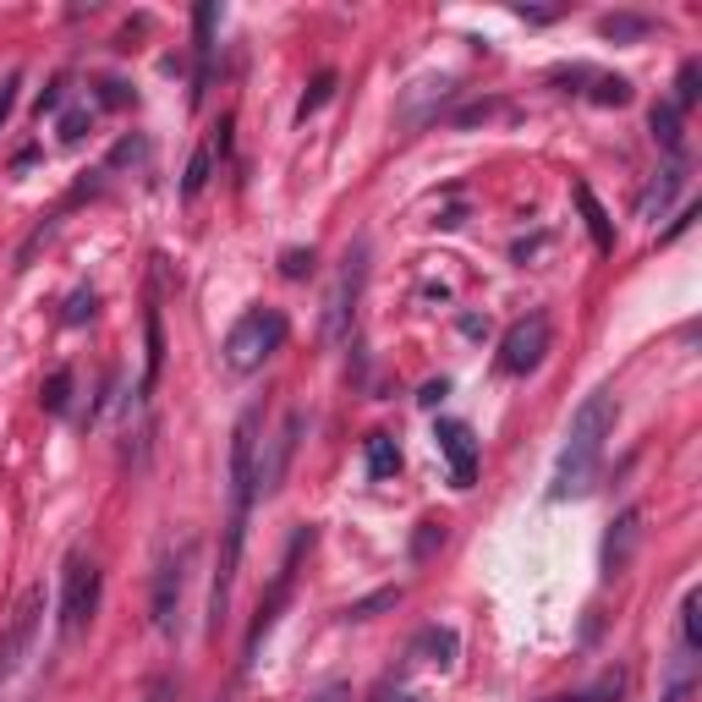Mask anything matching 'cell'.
<instances>
[{
    "instance_id": "cell-1",
    "label": "cell",
    "mask_w": 702,
    "mask_h": 702,
    "mask_svg": "<svg viewBox=\"0 0 702 702\" xmlns=\"http://www.w3.org/2000/svg\"><path fill=\"white\" fill-rule=\"evenodd\" d=\"M615 418H620L615 390H593V396L576 407V418L565 428V450H560V461H555V483H549L555 500H576V494L593 489V478H598V467H604V444H609V433H615Z\"/></svg>"
},
{
    "instance_id": "cell-2",
    "label": "cell",
    "mask_w": 702,
    "mask_h": 702,
    "mask_svg": "<svg viewBox=\"0 0 702 702\" xmlns=\"http://www.w3.org/2000/svg\"><path fill=\"white\" fill-rule=\"evenodd\" d=\"M281 346H285V313L281 307H253V313H242V318L231 324V335H226V363H231V374H253V368H264Z\"/></svg>"
},
{
    "instance_id": "cell-3",
    "label": "cell",
    "mask_w": 702,
    "mask_h": 702,
    "mask_svg": "<svg viewBox=\"0 0 702 702\" xmlns=\"http://www.w3.org/2000/svg\"><path fill=\"white\" fill-rule=\"evenodd\" d=\"M94 609H99V565L88 560V555H72L66 570H61V637L66 642L83 637L88 620H94Z\"/></svg>"
},
{
    "instance_id": "cell-4",
    "label": "cell",
    "mask_w": 702,
    "mask_h": 702,
    "mask_svg": "<svg viewBox=\"0 0 702 702\" xmlns=\"http://www.w3.org/2000/svg\"><path fill=\"white\" fill-rule=\"evenodd\" d=\"M259 428H264V407H248L231 428V505L237 511H253L259 500Z\"/></svg>"
},
{
    "instance_id": "cell-5",
    "label": "cell",
    "mask_w": 702,
    "mask_h": 702,
    "mask_svg": "<svg viewBox=\"0 0 702 702\" xmlns=\"http://www.w3.org/2000/svg\"><path fill=\"white\" fill-rule=\"evenodd\" d=\"M544 352H549V318H544V313H527V318H516V324L505 329V340H500V374L527 379V374L544 363Z\"/></svg>"
},
{
    "instance_id": "cell-6",
    "label": "cell",
    "mask_w": 702,
    "mask_h": 702,
    "mask_svg": "<svg viewBox=\"0 0 702 702\" xmlns=\"http://www.w3.org/2000/svg\"><path fill=\"white\" fill-rule=\"evenodd\" d=\"M363 281H368V242H357V248L346 253L340 281H335L329 302H324V335H329V340H346L352 313H357V296H363Z\"/></svg>"
},
{
    "instance_id": "cell-7",
    "label": "cell",
    "mask_w": 702,
    "mask_h": 702,
    "mask_svg": "<svg viewBox=\"0 0 702 702\" xmlns=\"http://www.w3.org/2000/svg\"><path fill=\"white\" fill-rule=\"evenodd\" d=\"M187 560H192V544L165 555L159 560V576H154V631L159 637H176V609H181V587H187Z\"/></svg>"
},
{
    "instance_id": "cell-8",
    "label": "cell",
    "mask_w": 702,
    "mask_h": 702,
    "mask_svg": "<svg viewBox=\"0 0 702 702\" xmlns=\"http://www.w3.org/2000/svg\"><path fill=\"white\" fill-rule=\"evenodd\" d=\"M313 544V533L302 527L296 538H291V549H285V560H281V576H275V587H270V598L259 604V620H253V631H248V659L259 653V642H264V631L281 620V609H285V598H291V581H296V560H302V549Z\"/></svg>"
},
{
    "instance_id": "cell-9",
    "label": "cell",
    "mask_w": 702,
    "mask_h": 702,
    "mask_svg": "<svg viewBox=\"0 0 702 702\" xmlns=\"http://www.w3.org/2000/svg\"><path fill=\"white\" fill-rule=\"evenodd\" d=\"M433 444H439V455H444V467H450V483H455V489H472V483H478V439H472V428L444 418L433 428Z\"/></svg>"
},
{
    "instance_id": "cell-10",
    "label": "cell",
    "mask_w": 702,
    "mask_h": 702,
    "mask_svg": "<svg viewBox=\"0 0 702 702\" xmlns=\"http://www.w3.org/2000/svg\"><path fill=\"white\" fill-rule=\"evenodd\" d=\"M39 615H44V593H28V598H22V609H17V620H11V631H6V642H0V687H6V681L22 670V659L33 653Z\"/></svg>"
},
{
    "instance_id": "cell-11",
    "label": "cell",
    "mask_w": 702,
    "mask_h": 702,
    "mask_svg": "<svg viewBox=\"0 0 702 702\" xmlns=\"http://www.w3.org/2000/svg\"><path fill=\"white\" fill-rule=\"evenodd\" d=\"M302 412H285L281 422V433L270 439V455L259 461V494H275L285 483V467H291V455H296V439H302Z\"/></svg>"
},
{
    "instance_id": "cell-12",
    "label": "cell",
    "mask_w": 702,
    "mask_h": 702,
    "mask_svg": "<svg viewBox=\"0 0 702 702\" xmlns=\"http://www.w3.org/2000/svg\"><path fill=\"white\" fill-rule=\"evenodd\" d=\"M681 187H687V159H670V165L653 176V187L642 192L637 214H642V220H664V214H670V203L681 198Z\"/></svg>"
},
{
    "instance_id": "cell-13",
    "label": "cell",
    "mask_w": 702,
    "mask_h": 702,
    "mask_svg": "<svg viewBox=\"0 0 702 702\" xmlns=\"http://www.w3.org/2000/svg\"><path fill=\"white\" fill-rule=\"evenodd\" d=\"M576 209H581V220H587L593 248H598V253H615V226H609V209L593 198V187H576Z\"/></svg>"
},
{
    "instance_id": "cell-14",
    "label": "cell",
    "mask_w": 702,
    "mask_h": 702,
    "mask_svg": "<svg viewBox=\"0 0 702 702\" xmlns=\"http://www.w3.org/2000/svg\"><path fill=\"white\" fill-rule=\"evenodd\" d=\"M598 33H604V39H615V44H637V39H648V33H653V22H648V17H637V11H615V17H598Z\"/></svg>"
},
{
    "instance_id": "cell-15",
    "label": "cell",
    "mask_w": 702,
    "mask_h": 702,
    "mask_svg": "<svg viewBox=\"0 0 702 702\" xmlns=\"http://www.w3.org/2000/svg\"><path fill=\"white\" fill-rule=\"evenodd\" d=\"M401 472V444L390 433H368V478H396Z\"/></svg>"
},
{
    "instance_id": "cell-16",
    "label": "cell",
    "mask_w": 702,
    "mask_h": 702,
    "mask_svg": "<svg viewBox=\"0 0 702 702\" xmlns=\"http://www.w3.org/2000/svg\"><path fill=\"white\" fill-rule=\"evenodd\" d=\"M412 653H418V659H428V664H455V631H444V626H428V631H418Z\"/></svg>"
},
{
    "instance_id": "cell-17",
    "label": "cell",
    "mask_w": 702,
    "mask_h": 702,
    "mask_svg": "<svg viewBox=\"0 0 702 702\" xmlns=\"http://www.w3.org/2000/svg\"><path fill=\"white\" fill-rule=\"evenodd\" d=\"M620 533H609V544H604V570L615 576L620 565H626V555H631V544H637V511H626L620 522H615Z\"/></svg>"
},
{
    "instance_id": "cell-18",
    "label": "cell",
    "mask_w": 702,
    "mask_h": 702,
    "mask_svg": "<svg viewBox=\"0 0 702 702\" xmlns=\"http://www.w3.org/2000/svg\"><path fill=\"white\" fill-rule=\"evenodd\" d=\"M648 127H653V138L664 143L675 159H681V143H687V133H681V111L664 99V105H653V116H648Z\"/></svg>"
},
{
    "instance_id": "cell-19",
    "label": "cell",
    "mask_w": 702,
    "mask_h": 702,
    "mask_svg": "<svg viewBox=\"0 0 702 702\" xmlns=\"http://www.w3.org/2000/svg\"><path fill=\"white\" fill-rule=\"evenodd\" d=\"M209 170H214V143H203L192 159H187V176H181V198H198L209 187Z\"/></svg>"
},
{
    "instance_id": "cell-20",
    "label": "cell",
    "mask_w": 702,
    "mask_h": 702,
    "mask_svg": "<svg viewBox=\"0 0 702 702\" xmlns=\"http://www.w3.org/2000/svg\"><path fill=\"white\" fill-rule=\"evenodd\" d=\"M329 94H335V72H318V77H313V88L296 99V122H307L313 111H324V105H329Z\"/></svg>"
},
{
    "instance_id": "cell-21",
    "label": "cell",
    "mask_w": 702,
    "mask_h": 702,
    "mask_svg": "<svg viewBox=\"0 0 702 702\" xmlns=\"http://www.w3.org/2000/svg\"><path fill=\"white\" fill-rule=\"evenodd\" d=\"M698 94H702V66H698V61H687V66H681V77H675V99H670V105L687 116V111L698 105Z\"/></svg>"
},
{
    "instance_id": "cell-22",
    "label": "cell",
    "mask_w": 702,
    "mask_h": 702,
    "mask_svg": "<svg viewBox=\"0 0 702 702\" xmlns=\"http://www.w3.org/2000/svg\"><path fill=\"white\" fill-rule=\"evenodd\" d=\"M593 105H615V111L631 105V83H626V77H598V72H593Z\"/></svg>"
},
{
    "instance_id": "cell-23",
    "label": "cell",
    "mask_w": 702,
    "mask_h": 702,
    "mask_svg": "<svg viewBox=\"0 0 702 702\" xmlns=\"http://www.w3.org/2000/svg\"><path fill=\"white\" fill-rule=\"evenodd\" d=\"M39 401H44V412H55V418H61V412H66V401H72V368H55Z\"/></svg>"
},
{
    "instance_id": "cell-24",
    "label": "cell",
    "mask_w": 702,
    "mask_h": 702,
    "mask_svg": "<svg viewBox=\"0 0 702 702\" xmlns=\"http://www.w3.org/2000/svg\"><path fill=\"white\" fill-rule=\"evenodd\" d=\"M698 609H702V593H687V604H681V648H687V653H698V648H702Z\"/></svg>"
},
{
    "instance_id": "cell-25",
    "label": "cell",
    "mask_w": 702,
    "mask_h": 702,
    "mask_svg": "<svg viewBox=\"0 0 702 702\" xmlns=\"http://www.w3.org/2000/svg\"><path fill=\"white\" fill-rule=\"evenodd\" d=\"M401 604V587H385V593H374V598H357L352 609H346V620H374L379 609H396Z\"/></svg>"
},
{
    "instance_id": "cell-26",
    "label": "cell",
    "mask_w": 702,
    "mask_h": 702,
    "mask_svg": "<svg viewBox=\"0 0 702 702\" xmlns=\"http://www.w3.org/2000/svg\"><path fill=\"white\" fill-rule=\"evenodd\" d=\"M281 275H285V281H307V275H313V248H285V253H281Z\"/></svg>"
},
{
    "instance_id": "cell-27",
    "label": "cell",
    "mask_w": 702,
    "mask_h": 702,
    "mask_svg": "<svg viewBox=\"0 0 702 702\" xmlns=\"http://www.w3.org/2000/svg\"><path fill=\"white\" fill-rule=\"evenodd\" d=\"M159 363H165V335H159V313H148V374H143V385L159 379Z\"/></svg>"
},
{
    "instance_id": "cell-28",
    "label": "cell",
    "mask_w": 702,
    "mask_h": 702,
    "mask_svg": "<svg viewBox=\"0 0 702 702\" xmlns=\"http://www.w3.org/2000/svg\"><path fill=\"white\" fill-rule=\"evenodd\" d=\"M94 307H99V296H94L88 285H83V291H72V296H66V324H88V318H94Z\"/></svg>"
},
{
    "instance_id": "cell-29",
    "label": "cell",
    "mask_w": 702,
    "mask_h": 702,
    "mask_svg": "<svg viewBox=\"0 0 702 702\" xmlns=\"http://www.w3.org/2000/svg\"><path fill=\"white\" fill-rule=\"evenodd\" d=\"M439 544H444V522H422L418 538H412V560H428Z\"/></svg>"
},
{
    "instance_id": "cell-30",
    "label": "cell",
    "mask_w": 702,
    "mask_h": 702,
    "mask_svg": "<svg viewBox=\"0 0 702 702\" xmlns=\"http://www.w3.org/2000/svg\"><path fill=\"white\" fill-rule=\"evenodd\" d=\"M88 127H94V111H72V116H61V143H66V148H77Z\"/></svg>"
},
{
    "instance_id": "cell-31",
    "label": "cell",
    "mask_w": 702,
    "mask_h": 702,
    "mask_svg": "<svg viewBox=\"0 0 702 702\" xmlns=\"http://www.w3.org/2000/svg\"><path fill=\"white\" fill-rule=\"evenodd\" d=\"M17 83H22V72H11V77L0 83V127H6V116H11V105H17Z\"/></svg>"
},
{
    "instance_id": "cell-32",
    "label": "cell",
    "mask_w": 702,
    "mask_h": 702,
    "mask_svg": "<svg viewBox=\"0 0 702 702\" xmlns=\"http://www.w3.org/2000/svg\"><path fill=\"white\" fill-rule=\"evenodd\" d=\"M61 99H66V83H50V94L39 99V122H44V116H55V111H61Z\"/></svg>"
},
{
    "instance_id": "cell-33",
    "label": "cell",
    "mask_w": 702,
    "mask_h": 702,
    "mask_svg": "<svg viewBox=\"0 0 702 702\" xmlns=\"http://www.w3.org/2000/svg\"><path fill=\"white\" fill-rule=\"evenodd\" d=\"M444 390H450L444 379H428V385L418 390V401H422V407H439V401H444Z\"/></svg>"
},
{
    "instance_id": "cell-34",
    "label": "cell",
    "mask_w": 702,
    "mask_h": 702,
    "mask_svg": "<svg viewBox=\"0 0 702 702\" xmlns=\"http://www.w3.org/2000/svg\"><path fill=\"white\" fill-rule=\"evenodd\" d=\"M340 698H346V692H340V687H329L324 698H313V702H340Z\"/></svg>"
},
{
    "instance_id": "cell-35",
    "label": "cell",
    "mask_w": 702,
    "mask_h": 702,
    "mask_svg": "<svg viewBox=\"0 0 702 702\" xmlns=\"http://www.w3.org/2000/svg\"><path fill=\"white\" fill-rule=\"evenodd\" d=\"M165 692H170V681H159V687H154V698H148V702H165Z\"/></svg>"
},
{
    "instance_id": "cell-36",
    "label": "cell",
    "mask_w": 702,
    "mask_h": 702,
    "mask_svg": "<svg viewBox=\"0 0 702 702\" xmlns=\"http://www.w3.org/2000/svg\"><path fill=\"white\" fill-rule=\"evenodd\" d=\"M544 702H598V698H544Z\"/></svg>"
},
{
    "instance_id": "cell-37",
    "label": "cell",
    "mask_w": 702,
    "mask_h": 702,
    "mask_svg": "<svg viewBox=\"0 0 702 702\" xmlns=\"http://www.w3.org/2000/svg\"><path fill=\"white\" fill-rule=\"evenodd\" d=\"M396 702H422V698H396Z\"/></svg>"
}]
</instances>
